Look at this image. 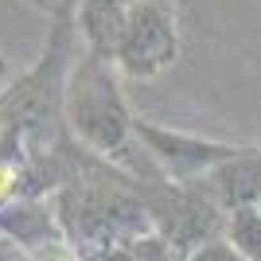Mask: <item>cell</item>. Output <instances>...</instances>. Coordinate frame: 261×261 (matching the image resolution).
<instances>
[{
    "instance_id": "cell-1",
    "label": "cell",
    "mask_w": 261,
    "mask_h": 261,
    "mask_svg": "<svg viewBox=\"0 0 261 261\" xmlns=\"http://www.w3.org/2000/svg\"><path fill=\"white\" fill-rule=\"evenodd\" d=\"M66 43H70V23L66 12L59 16V28L51 35L43 63L23 78L20 86L0 101V141H23V137H43L59 117V98H63V63H66Z\"/></svg>"
},
{
    "instance_id": "cell-2",
    "label": "cell",
    "mask_w": 261,
    "mask_h": 261,
    "mask_svg": "<svg viewBox=\"0 0 261 261\" xmlns=\"http://www.w3.org/2000/svg\"><path fill=\"white\" fill-rule=\"evenodd\" d=\"M109 59L98 51H86L78 66L74 82H70V125L94 152H121L125 133H129V113L117 94V82L106 70Z\"/></svg>"
},
{
    "instance_id": "cell-3",
    "label": "cell",
    "mask_w": 261,
    "mask_h": 261,
    "mask_svg": "<svg viewBox=\"0 0 261 261\" xmlns=\"http://www.w3.org/2000/svg\"><path fill=\"white\" fill-rule=\"evenodd\" d=\"M175 59V23L172 12L156 0H129V16L121 28V43L113 51V63H121L129 74L148 78Z\"/></svg>"
},
{
    "instance_id": "cell-4",
    "label": "cell",
    "mask_w": 261,
    "mask_h": 261,
    "mask_svg": "<svg viewBox=\"0 0 261 261\" xmlns=\"http://www.w3.org/2000/svg\"><path fill=\"white\" fill-rule=\"evenodd\" d=\"M199 187L211 199H218V207H242V203H261V148H238L222 164H215Z\"/></svg>"
},
{
    "instance_id": "cell-5",
    "label": "cell",
    "mask_w": 261,
    "mask_h": 261,
    "mask_svg": "<svg viewBox=\"0 0 261 261\" xmlns=\"http://www.w3.org/2000/svg\"><path fill=\"white\" fill-rule=\"evenodd\" d=\"M230 250L238 257L261 261V203L230 207Z\"/></svg>"
}]
</instances>
